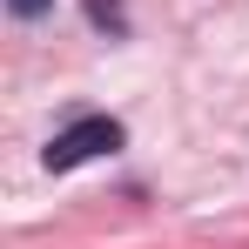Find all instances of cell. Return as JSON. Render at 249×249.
<instances>
[{
    "label": "cell",
    "instance_id": "3957f363",
    "mask_svg": "<svg viewBox=\"0 0 249 249\" xmlns=\"http://www.w3.org/2000/svg\"><path fill=\"white\" fill-rule=\"evenodd\" d=\"M7 14H14V20H47L54 0H7Z\"/></svg>",
    "mask_w": 249,
    "mask_h": 249
},
{
    "label": "cell",
    "instance_id": "6da1fadb",
    "mask_svg": "<svg viewBox=\"0 0 249 249\" xmlns=\"http://www.w3.org/2000/svg\"><path fill=\"white\" fill-rule=\"evenodd\" d=\"M122 142H128V128L115 122V115H81V122H68V128L41 148V162H47V175H68V168L94 162V155H115Z\"/></svg>",
    "mask_w": 249,
    "mask_h": 249
},
{
    "label": "cell",
    "instance_id": "7a4b0ae2",
    "mask_svg": "<svg viewBox=\"0 0 249 249\" xmlns=\"http://www.w3.org/2000/svg\"><path fill=\"white\" fill-rule=\"evenodd\" d=\"M88 20H94V27H108L115 41L128 34V7H122V0H88Z\"/></svg>",
    "mask_w": 249,
    "mask_h": 249
}]
</instances>
